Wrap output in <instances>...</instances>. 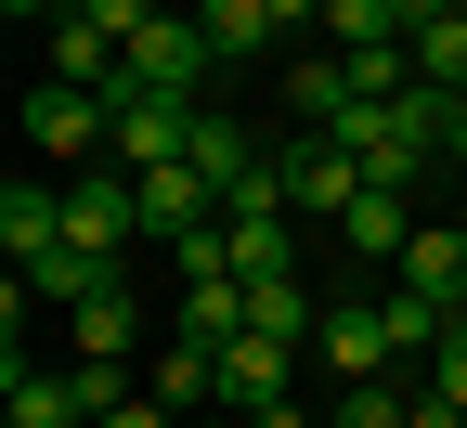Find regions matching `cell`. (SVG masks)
<instances>
[{
	"label": "cell",
	"mask_w": 467,
	"mask_h": 428,
	"mask_svg": "<svg viewBox=\"0 0 467 428\" xmlns=\"http://www.w3.org/2000/svg\"><path fill=\"white\" fill-rule=\"evenodd\" d=\"M273 169H285V208H299V221H350V208H364V182H377L337 130H285Z\"/></svg>",
	"instance_id": "6da1fadb"
},
{
	"label": "cell",
	"mask_w": 467,
	"mask_h": 428,
	"mask_svg": "<svg viewBox=\"0 0 467 428\" xmlns=\"http://www.w3.org/2000/svg\"><path fill=\"white\" fill-rule=\"evenodd\" d=\"M208 78H221V39L195 14H156L130 39V66H117V91H182V104H208Z\"/></svg>",
	"instance_id": "7a4b0ae2"
},
{
	"label": "cell",
	"mask_w": 467,
	"mask_h": 428,
	"mask_svg": "<svg viewBox=\"0 0 467 428\" xmlns=\"http://www.w3.org/2000/svg\"><path fill=\"white\" fill-rule=\"evenodd\" d=\"M66 247H91V260H130V247H143L130 169H78V182H66Z\"/></svg>",
	"instance_id": "3957f363"
},
{
	"label": "cell",
	"mask_w": 467,
	"mask_h": 428,
	"mask_svg": "<svg viewBox=\"0 0 467 428\" xmlns=\"http://www.w3.org/2000/svg\"><path fill=\"white\" fill-rule=\"evenodd\" d=\"M104 130H117V117H104V91H78V78H39V91H26V143H39V156L104 169Z\"/></svg>",
	"instance_id": "277c9868"
},
{
	"label": "cell",
	"mask_w": 467,
	"mask_h": 428,
	"mask_svg": "<svg viewBox=\"0 0 467 428\" xmlns=\"http://www.w3.org/2000/svg\"><path fill=\"white\" fill-rule=\"evenodd\" d=\"M312 363L350 390V377H402V350H389V312L377 298H325V325H312Z\"/></svg>",
	"instance_id": "5b68a950"
},
{
	"label": "cell",
	"mask_w": 467,
	"mask_h": 428,
	"mask_svg": "<svg viewBox=\"0 0 467 428\" xmlns=\"http://www.w3.org/2000/svg\"><path fill=\"white\" fill-rule=\"evenodd\" d=\"M299 363H312V350H285V338H234V350H221V415L299 402Z\"/></svg>",
	"instance_id": "8992f818"
},
{
	"label": "cell",
	"mask_w": 467,
	"mask_h": 428,
	"mask_svg": "<svg viewBox=\"0 0 467 428\" xmlns=\"http://www.w3.org/2000/svg\"><path fill=\"white\" fill-rule=\"evenodd\" d=\"M130 195H143V234H156V247H182V234H208V221H221V182H208L195 156H182V169H143Z\"/></svg>",
	"instance_id": "52a82bcc"
},
{
	"label": "cell",
	"mask_w": 467,
	"mask_h": 428,
	"mask_svg": "<svg viewBox=\"0 0 467 428\" xmlns=\"http://www.w3.org/2000/svg\"><path fill=\"white\" fill-rule=\"evenodd\" d=\"M52 247H66V195H52V182H0V260L39 273Z\"/></svg>",
	"instance_id": "ba28073f"
},
{
	"label": "cell",
	"mask_w": 467,
	"mask_h": 428,
	"mask_svg": "<svg viewBox=\"0 0 467 428\" xmlns=\"http://www.w3.org/2000/svg\"><path fill=\"white\" fill-rule=\"evenodd\" d=\"M416 221H429L416 195H389V182H364V208L337 221V247H350V260H402V247H416Z\"/></svg>",
	"instance_id": "9c48e42d"
},
{
	"label": "cell",
	"mask_w": 467,
	"mask_h": 428,
	"mask_svg": "<svg viewBox=\"0 0 467 428\" xmlns=\"http://www.w3.org/2000/svg\"><path fill=\"white\" fill-rule=\"evenodd\" d=\"M117 273H130V260H91V247H52L39 273H14L26 298H52V312H91V298H117Z\"/></svg>",
	"instance_id": "30bf717a"
},
{
	"label": "cell",
	"mask_w": 467,
	"mask_h": 428,
	"mask_svg": "<svg viewBox=\"0 0 467 428\" xmlns=\"http://www.w3.org/2000/svg\"><path fill=\"white\" fill-rule=\"evenodd\" d=\"M195 169H208L221 195H234V182H247V169H273V143L247 130V117H221V104H195Z\"/></svg>",
	"instance_id": "8fae6325"
},
{
	"label": "cell",
	"mask_w": 467,
	"mask_h": 428,
	"mask_svg": "<svg viewBox=\"0 0 467 428\" xmlns=\"http://www.w3.org/2000/svg\"><path fill=\"white\" fill-rule=\"evenodd\" d=\"M312 325H325V298H312L299 273H273V286H247V338H285V350H312Z\"/></svg>",
	"instance_id": "7c38bea8"
},
{
	"label": "cell",
	"mask_w": 467,
	"mask_h": 428,
	"mask_svg": "<svg viewBox=\"0 0 467 428\" xmlns=\"http://www.w3.org/2000/svg\"><path fill=\"white\" fill-rule=\"evenodd\" d=\"M402 286L467 298V221H416V247H402Z\"/></svg>",
	"instance_id": "4fadbf2b"
},
{
	"label": "cell",
	"mask_w": 467,
	"mask_h": 428,
	"mask_svg": "<svg viewBox=\"0 0 467 428\" xmlns=\"http://www.w3.org/2000/svg\"><path fill=\"white\" fill-rule=\"evenodd\" d=\"M117 66H130V52H117L91 14H66V26H52V78H78V91H117Z\"/></svg>",
	"instance_id": "5bb4252c"
},
{
	"label": "cell",
	"mask_w": 467,
	"mask_h": 428,
	"mask_svg": "<svg viewBox=\"0 0 467 428\" xmlns=\"http://www.w3.org/2000/svg\"><path fill=\"white\" fill-rule=\"evenodd\" d=\"M195 26L221 39V66H260L273 52V0H195Z\"/></svg>",
	"instance_id": "9a60e30c"
},
{
	"label": "cell",
	"mask_w": 467,
	"mask_h": 428,
	"mask_svg": "<svg viewBox=\"0 0 467 428\" xmlns=\"http://www.w3.org/2000/svg\"><path fill=\"white\" fill-rule=\"evenodd\" d=\"M325 428H416V377H350Z\"/></svg>",
	"instance_id": "2e32d148"
},
{
	"label": "cell",
	"mask_w": 467,
	"mask_h": 428,
	"mask_svg": "<svg viewBox=\"0 0 467 428\" xmlns=\"http://www.w3.org/2000/svg\"><path fill=\"white\" fill-rule=\"evenodd\" d=\"M416 78L467 104V0H454V14H429V26H416Z\"/></svg>",
	"instance_id": "e0dca14e"
},
{
	"label": "cell",
	"mask_w": 467,
	"mask_h": 428,
	"mask_svg": "<svg viewBox=\"0 0 467 428\" xmlns=\"http://www.w3.org/2000/svg\"><path fill=\"white\" fill-rule=\"evenodd\" d=\"M402 39V0H325V52H377Z\"/></svg>",
	"instance_id": "ac0fdd59"
},
{
	"label": "cell",
	"mask_w": 467,
	"mask_h": 428,
	"mask_svg": "<svg viewBox=\"0 0 467 428\" xmlns=\"http://www.w3.org/2000/svg\"><path fill=\"white\" fill-rule=\"evenodd\" d=\"M66 338H78V350H104V363H130V338H143L130 286H117V298H91V312H66Z\"/></svg>",
	"instance_id": "d6986e66"
},
{
	"label": "cell",
	"mask_w": 467,
	"mask_h": 428,
	"mask_svg": "<svg viewBox=\"0 0 467 428\" xmlns=\"http://www.w3.org/2000/svg\"><path fill=\"white\" fill-rule=\"evenodd\" d=\"M66 390H78V415H91V428H104L117 402H143V390H130V363H104V350H78V363H66Z\"/></svg>",
	"instance_id": "ffe728a7"
},
{
	"label": "cell",
	"mask_w": 467,
	"mask_h": 428,
	"mask_svg": "<svg viewBox=\"0 0 467 428\" xmlns=\"http://www.w3.org/2000/svg\"><path fill=\"white\" fill-rule=\"evenodd\" d=\"M273 26H325V0H273Z\"/></svg>",
	"instance_id": "44dd1931"
},
{
	"label": "cell",
	"mask_w": 467,
	"mask_h": 428,
	"mask_svg": "<svg viewBox=\"0 0 467 428\" xmlns=\"http://www.w3.org/2000/svg\"><path fill=\"white\" fill-rule=\"evenodd\" d=\"M14 14H39V26H66V14H78V0H14Z\"/></svg>",
	"instance_id": "7402d4cb"
},
{
	"label": "cell",
	"mask_w": 467,
	"mask_h": 428,
	"mask_svg": "<svg viewBox=\"0 0 467 428\" xmlns=\"http://www.w3.org/2000/svg\"><path fill=\"white\" fill-rule=\"evenodd\" d=\"M182 428H247V415H182Z\"/></svg>",
	"instance_id": "603a6c76"
},
{
	"label": "cell",
	"mask_w": 467,
	"mask_h": 428,
	"mask_svg": "<svg viewBox=\"0 0 467 428\" xmlns=\"http://www.w3.org/2000/svg\"><path fill=\"white\" fill-rule=\"evenodd\" d=\"M454 325H467V298H454Z\"/></svg>",
	"instance_id": "cb8c5ba5"
},
{
	"label": "cell",
	"mask_w": 467,
	"mask_h": 428,
	"mask_svg": "<svg viewBox=\"0 0 467 428\" xmlns=\"http://www.w3.org/2000/svg\"><path fill=\"white\" fill-rule=\"evenodd\" d=\"M454 221H467V195H454Z\"/></svg>",
	"instance_id": "d4e9b609"
}]
</instances>
